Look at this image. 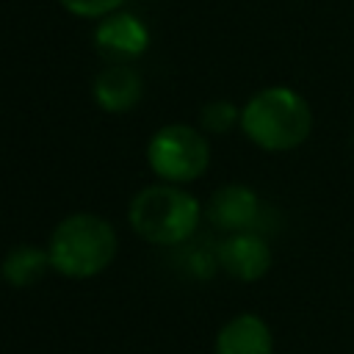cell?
Returning a JSON list of instances; mask_svg holds the SVG:
<instances>
[{
	"label": "cell",
	"mask_w": 354,
	"mask_h": 354,
	"mask_svg": "<svg viewBox=\"0 0 354 354\" xmlns=\"http://www.w3.org/2000/svg\"><path fill=\"white\" fill-rule=\"evenodd\" d=\"M238 127L263 152H293L313 133V108L290 86H266L241 105Z\"/></svg>",
	"instance_id": "6da1fadb"
},
{
	"label": "cell",
	"mask_w": 354,
	"mask_h": 354,
	"mask_svg": "<svg viewBox=\"0 0 354 354\" xmlns=\"http://www.w3.org/2000/svg\"><path fill=\"white\" fill-rule=\"evenodd\" d=\"M47 252L55 274L66 279H91L116 260L119 235L108 218L80 210L64 216L53 227Z\"/></svg>",
	"instance_id": "7a4b0ae2"
},
{
	"label": "cell",
	"mask_w": 354,
	"mask_h": 354,
	"mask_svg": "<svg viewBox=\"0 0 354 354\" xmlns=\"http://www.w3.org/2000/svg\"><path fill=\"white\" fill-rule=\"evenodd\" d=\"M199 199L174 183L144 185L127 205V224L133 232L155 246H183L194 238L202 221Z\"/></svg>",
	"instance_id": "3957f363"
},
{
	"label": "cell",
	"mask_w": 354,
	"mask_h": 354,
	"mask_svg": "<svg viewBox=\"0 0 354 354\" xmlns=\"http://www.w3.org/2000/svg\"><path fill=\"white\" fill-rule=\"evenodd\" d=\"M147 163L163 183L188 185L199 180L210 166V144L205 130L183 122L158 127L147 141Z\"/></svg>",
	"instance_id": "277c9868"
},
{
	"label": "cell",
	"mask_w": 354,
	"mask_h": 354,
	"mask_svg": "<svg viewBox=\"0 0 354 354\" xmlns=\"http://www.w3.org/2000/svg\"><path fill=\"white\" fill-rule=\"evenodd\" d=\"M271 263H274L271 243L257 230L227 232L216 246V266L238 282L263 279L271 271Z\"/></svg>",
	"instance_id": "5b68a950"
},
{
	"label": "cell",
	"mask_w": 354,
	"mask_h": 354,
	"mask_svg": "<svg viewBox=\"0 0 354 354\" xmlns=\"http://www.w3.org/2000/svg\"><path fill=\"white\" fill-rule=\"evenodd\" d=\"M94 47L111 58V64H130L149 50V28L133 11H111L97 19Z\"/></svg>",
	"instance_id": "8992f818"
},
{
	"label": "cell",
	"mask_w": 354,
	"mask_h": 354,
	"mask_svg": "<svg viewBox=\"0 0 354 354\" xmlns=\"http://www.w3.org/2000/svg\"><path fill=\"white\" fill-rule=\"evenodd\" d=\"M207 221L227 232H243V230H257L260 216H263V202L254 194V188L243 183H227L216 188L205 205Z\"/></svg>",
	"instance_id": "52a82bcc"
},
{
	"label": "cell",
	"mask_w": 354,
	"mask_h": 354,
	"mask_svg": "<svg viewBox=\"0 0 354 354\" xmlns=\"http://www.w3.org/2000/svg\"><path fill=\"white\" fill-rule=\"evenodd\" d=\"M213 354H274V332L257 313H238L221 324Z\"/></svg>",
	"instance_id": "ba28073f"
},
{
	"label": "cell",
	"mask_w": 354,
	"mask_h": 354,
	"mask_svg": "<svg viewBox=\"0 0 354 354\" xmlns=\"http://www.w3.org/2000/svg\"><path fill=\"white\" fill-rule=\"evenodd\" d=\"M91 97L105 113H127L144 97V80L130 64H111L97 72Z\"/></svg>",
	"instance_id": "9c48e42d"
},
{
	"label": "cell",
	"mask_w": 354,
	"mask_h": 354,
	"mask_svg": "<svg viewBox=\"0 0 354 354\" xmlns=\"http://www.w3.org/2000/svg\"><path fill=\"white\" fill-rule=\"evenodd\" d=\"M47 271H53L50 252L47 246H36V243H17L0 260V277L11 288H30L41 282Z\"/></svg>",
	"instance_id": "30bf717a"
},
{
	"label": "cell",
	"mask_w": 354,
	"mask_h": 354,
	"mask_svg": "<svg viewBox=\"0 0 354 354\" xmlns=\"http://www.w3.org/2000/svg\"><path fill=\"white\" fill-rule=\"evenodd\" d=\"M241 124V108L230 100H210L199 111V127L213 136H224Z\"/></svg>",
	"instance_id": "8fae6325"
},
{
	"label": "cell",
	"mask_w": 354,
	"mask_h": 354,
	"mask_svg": "<svg viewBox=\"0 0 354 354\" xmlns=\"http://www.w3.org/2000/svg\"><path fill=\"white\" fill-rule=\"evenodd\" d=\"M58 6L77 19H102L111 11H119L124 0H58Z\"/></svg>",
	"instance_id": "7c38bea8"
},
{
	"label": "cell",
	"mask_w": 354,
	"mask_h": 354,
	"mask_svg": "<svg viewBox=\"0 0 354 354\" xmlns=\"http://www.w3.org/2000/svg\"><path fill=\"white\" fill-rule=\"evenodd\" d=\"M351 138H354V130H351Z\"/></svg>",
	"instance_id": "4fadbf2b"
}]
</instances>
